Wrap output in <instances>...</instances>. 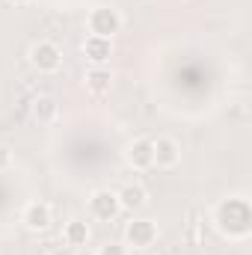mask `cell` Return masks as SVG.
Instances as JSON below:
<instances>
[{"label":"cell","mask_w":252,"mask_h":255,"mask_svg":"<svg viewBox=\"0 0 252 255\" xmlns=\"http://www.w3.org/2000/svg\"><path fill=\"white\" fill-rule=\"evenodd\" d=\"M214 226L223 238L229 241H244L252 232V208L250 199L244 196H229L214 208Z\"/></svg>","instance_id":"obj_1"},{"label":"cell","mask_w":252,"mask_h":255,"mask_svg":"<svg viewBox=\"0 0 252 255\" xmlns=\"http://www.w3.org/2000/svg\"><path fill=\"white\" fill-rule=\"evenodd\" d=\"M89 24V36H101V39H113L122 30V15L113 6H95L86 18Z\"/></svg>","instance_id":"obj_2"},{"label":"cell","mask_w":252,"mask_h":255,"mask_svg":"<svg viewBox=\"0 0 252 255\" xmlns=\"http://www.w3.org/2000/svg\"><path fill=\"white\" fill-rule=\"evenodd\" d=\"M30 63L36 65L42 74H54V71H60V65H63V51H60V45L42 39V42H36V45L30 48Z\"/></svg>","instance_id":"obj_3"},{"label":"cell","mask_w":252,"mask_h":255,"mask_svg":"<svg viewBox=\"0 0 252 255\" xmlns=\"http://www.w3.org/2000/svg\"><path fill=\"white\" fill-rule=\"evenodd\" d=\"M122 211V205H119V196L116 190H95L89 196V214L95 217V220H101V223H110V220H116V214Z\"/></svg>","instance_id":"obj_4"},{"label":"cell","mask_w":252,"mask_h":255,"mask_svg":"<svg viewBox=\"0 0 252 255\" xmlns=\"http://www.w3.org/2000/svg\"><path fill=\"white\" fill-rule=\"evenodd\" d=\"M125 241L133 250H148L157 241V226L151 220H130L125 229Z\"/></svg>","instance_id":"obj_5"},{"label":"cell","mask_w":252,"mask_h":255,"mask_svg":"<svg viewBox=\"0 0 252 255\" xmlns=\"http://www.w3.org/2000/svg\"><path fill=\"white\" fill-rule=\"evenodd\" d=\"M151 148H154V166L157 169H175L181 163V145L172 136L151 139Z\"/></svg>","instance_id":"obj_6"},{"label":"cell","mask_w":252,"mask_h":255,"mask_svg":"<svg viewBox=\"0 0 252 255\" xmlns=\"http://www.w3.org/2000/svg\"><path fill=\"white\" fill-rule=\"evenodd\" d=\"M21 223H24L30 232H48L51 223H54V211H51L48 202H30V205H24V211H21Z\"/></svg>","instance_id":"obj_7"},{"label":"cell","mask_w":252,"mask_h":255,"mask_svg":"<svg viewBox=\"0 0 252 255\" xmlns=\"http://www.w3.org/2000/svg\"><path fill=\"white\" fill-rule=\"evenodd\" d=\"M125 160L130 169H151L154 166V148H151V139H145V136H139V139H133L130 145H127L125 151Z\"/></svg>","instance_id":"obj_8"},{"label":"cell","mask_w":252,"mask_h":255,"mask_svg":"<svg viewBox=\"0 0 252 255\" xmlns=\"http://www.w3.org/2000/svg\"><path fill=\"white\" fill-rule=\"evenodd\" d=\"M83 86H86V92L95 95V98L107 95V92L113 89V74H110V68H104V65H92V68L86 71V77H83Z\"/></svg>","instance_id":"obj_9"},{"label":"cell","mask_w":252,"mask_h":255,"mask_svg":"<svg viewBox=\"0 0 252 255\" xmlns=\"http://www.w3.org/2000/svg\"><path fill=\"white\" fill-rule=\"evenodd\" d=\"M83 57L92 65H104L113 57V39H101V36H86L83 42Z\"/></svg>","instance_id":"obj_10"},{"label":"cell","mask_w":252,"mask_h":255,"mask_svg":"<svg viewBox=\"0 0 252 255\" xmlns=\"http://www.w3.org/2000/svg\"><path fill=\"white\" fill-rule=\"evenodd\" d=\"M119 196V205H122V211H139V208H145V202H148V193L142 184H125L122 190H116Z\"/></svg>","instance_id":"obj_11"},{"label":"cell","mask_w":252,"mask_h":255,"mask_svg":"<svg viewBox=\"0 0 252 255\" xmlns=\"http://www.w3.org/2000/svg\"><path fill=\"white\" fill-rule=\"evenodd\" d=\"M63 241L65 247H74V250H83L89 244V226L83 220H68L63 229Z\"/></svg>","instance_id":"obj_12"},{"label":"cell","mask_w":252,"mask_h":255,"mask_svg":"<svg viewBox=\"0 0 252 255\" xmlns=\"http://www.w3.org/2000/svg\"><path fill=\"white\" fill-rule=\"evenodd\" d=\"M57 116H60V101H57L54 95H39V98L33 101V119H36V122L48 125V122H54Z\"/></svg>","instance_id":"obj_13"},{"label":"cell","mask_w":252,"mask_h":255,"mask_svg":"<svg viewBox=\"0 0 252 255\" xmlns=\"http://www.w3.org/2000/svg\"><path fill=\"white\" fill-rule=\"evenodd\" d=\"M9 166H12V148L0 145V172H6Z\"/></svg>","instance_id":"obj_14"},{"label":"cell","mask_w":252,"mask_h":255,"mask_svg":"<svg viewBox=\"0 0 252 255\" xmlns=\"http://www.w3.org/2000/svg\"><path fill=\"white\" fill-rule=\"evenodd\" d=\"M95 255H127V250L122 244H110V247H104L101 253H95Z\"/></svg>","instance_id":"obj_15"},{"label":"cell","mask_w":252,"mask_h":255,"mask_svg":"<svg viewBox=\"0 0 252 255\" xmlns=\"http://www.w3.org/2000/svg\"><path fill=\"white\" fill-rule=\"evenodd\" d=\"M9 3H15V6H27L30 0H9Z\"/></svg>","instance_id":"obj_16"},{"label":"cell","mask_w":252,"mask_h":255,"mask_svg":"<svg viewBox=\"0 0 252 255\" xmlns=\"http://www.w3.org/2000/svg\"><path fill=\"white\" fill-rule=\"evenodd\" d=\"M74 255H95V253H89V250H77Z\"/></svg>","instance_id":"obj_17"},{"label":"cell","mask_w":252,"mask_h":255,"mask_svg":"<svg viewBox=\"0 0 252 255\" xmlns=\"http://www.w3.org/2000/svg\"><path fill=\"white\" fill-rule=\"evenodd\" d=\"M145 255H151V253H145Z\"/></svg>","instance_id":"obj_18"}]
</instances>
